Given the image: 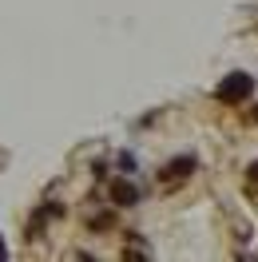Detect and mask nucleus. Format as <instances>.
I'll return each mask as SVG.
<instances>
[{"label":"nucleus","mask_w":258,"mask_h":262,"mask_svg":"<svg viewBox=\"0 0 258 262\" xmlns=\"http://www.w3.org/2000/svg\"><path fill=\"white\" fill-rule=\"evenodd\" d=\"M115 163H119V171H135V155H131V151H119Z\"/></svg>","instance_id":"39448f33"},{"label":"nucleus","mask_w":258,"mask_h":262,"mask_svg":"<svg viewBox=\"0 0 258 262\" xmlns=\"http://www.w3.org/2000/svg\"><path fill=\"white\" fill-rule=\"evenodd\" d=\"M250 119H254V123H258V107H254V115H250Z\"/></svg>","instance_id":"6e6552de"},{"label":"nucleus","mask_w":258,"mask_h":262,"mask_svg":"<svg viewBox=\"0 0 258 262\" xmlns=\"http://www.w3.org/2000/svg\"><path fill=\"white\" fill-rule=\"evenodd\" d=\"M250 179L258 183V159H254V163H250Z\"/></svg>","instance_id":"423d86ee"},{"label":"nucleus","mask_w":258,"mask_h":262,"mask_svg":"<svg viewBox=\"0 0 258 262\" xmlns=\"http://www.w3.org/2000/svg\"><path fill=\"white\" fill-rule=\"evenodd\" d=\"M195 167H199V159L195 155H179V159H171V163H163V171H159V179L163 183H175V179H187Z\"/></svg>","instance_id":"f03ea898"},{"label":"nucleus","mask_w":258,"mask_h":262,"mask_svg":"<svg viewBox=\"0 0 258 262\" xmlns=\"http://www.w3.org/2000/svg\"><path fill=\"white\" fill-rule=\"evenodd\" d=\"M139 187H135V183L131 179H112V203L115 207H135V203H139Z\"/></svg>","instance_id":"7ed1b4c3"},{"label":"nucleus","mask_w":258,"mask_h":262,"mask_svg":"<svg viewBox=\"0 0 258 262\" xmlns=\"http://www.w3.org/2000/svg\"><path fill=\"white\" fill-rule=\"evenodd\" d=\"M254 96V76L250 72H230L219 88H214V99L219 103H242V99Z\"/></svg>","instance_id":"f257e3e1"},{"label":"nucleus","mask_w":258,"mask_h":262,"mask_svg":"<svg viewBox=\"0 0 258 262\" xmlns=\"http://www.w3.org/2000/svg\"><path fill=\"white\" fill-rule=\"evenodd\" d=\"M0 258H8V246H4V243H0Z\"/></svg>","instance_id":"0eeeda50"},{"label":"nucleus","mask_w":258,"mask_h":262,"mask_svg":"<svg viewBox=\"0 0 258 262\" xmlns=\"http://www.w3.org/2000/svg\"><path fill=\"white\" fill-rule=\"evenodd\" d=\"M60 214H64V207H60V203H48V207H40V211L32 214V223H28V238H40L44 223H48V219H60Z\"/></svg>","instance_id":"20e7f679"}]
</instances>
